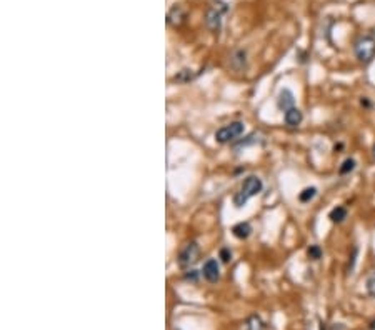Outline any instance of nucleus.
Here are the masks:
<instances>
[{
	"label": "nucleus",
	"mask_w": 375,
	"mask_h": 330,
	"mask_svg": "<svg viewBox=\"0 0 375 330\" xmlns=\"http://www.w3.org/2000/svg\"><path fill=\"white\" fill-rule=\"evenodd\" d=\"M262 190H264L262 178L257 177V175H248L245 180H243L240 190L234 195V205L237 207V209H242V207L245 205L252 197L259 195Z\"/></svg>",
	"instance_id": "f257e3e1"
},
{
	"label": "nucleus",
	"mask_w": 375,
	"mask_h": 330,
	"mask_svg": "<svg viewBox=\"0 0 375 330\" xmlns=\"http://www.w3.org/2000/svg\"><path fill=\"white\" fill-rule=\"evenodd\" d=\"M353 52L358 62L369 64L375 59V37L374 35H364L355 42L353 45Z\"/></svg>",
	"instance_id": "f03ea898"
},
{
	"label": "nucleus",
	"mask_w": 375,
	"mask_h": 330,
	"mask_svg": "<svg viewBox=\"0 0 375 330\" xmlns=\"http://www.w3.org/2000/svg\"><path fill=\"white\" fill-rule=\"evenodd\" d=\"M243 129H245L243 122L240 120L230 122V124L223 125V127H220L217 132H215V140H217L219 144H230V142H234L235 138L242 135Z\"/></svg>",
	"instance_id": "7ed1b4c3"
},
{
	"label": "nucleus",
	"mask_w": 375,
	"mask_h": 330,
	"mask_svg": "<svg viewBox=\"0 0 375 330\" xmlns=\"http://www.w3.org/2000/svg\"><path fill=\"white\" fill-rule=\"evenodd\" d=\"M199 257H200V247H199V243L197 242L187 243L180 250V254H178V265L182 268L192 267L199 260Z\"/></svg>",
	"instance_id": "20e7f679"
},
{
	"label": "nucleus",
	"mask_w": 375,
	"mask_h": 330,
	"mask_svg": "<svg viewBox=\"0 0 375 330\" xmlns=\"http://www.w3.org/2000/svg\"><path fill=\"white\" fill-rule=\"evenodd\" d=\"M202 275L207 282H210V284L217 282L220 279V265H219L217 260L215 259L205 260V264H203V267H202Z\"/></svg>",
	"instance_id": "39448f33"
},
{
	"label": "nucleus",
	"mask_w": 375,
	"mask_h": 330,
	"mask_svg": "<svg viewBox=\"0 0 375 330\" xmlns=\"http://www.w3.org/2000/svg\"><path fill=\"white\" fill-rule=\"evenodd\" d=\"M284 120H285V124H287L288 127H292V129L299 127V125L302 124V120H304L302 110L297 109V107L288 109L287 112H284Z\"/></svg>",
	"instance_id": "423d86ee"
},
{
	"label": "nucleus",
	"mask_w": 375,
	"mask_h": 330,
	"mask_svg": "<svg viewBox=\"0 0 375 330\" xmlns=\"http://www.w3.org/2000/svg\"><path fill=\"white\" fill-rule=\"evenodd\" d=\"M230 67L237 72L247 68V52L243 50V48H239V50H235L234 54L230 55Z\"/></svg>",
	"instance_id": "0eeeda50"
},
{
	"label": "nucleus",
	"mask_w": 375,
	"mask_h": 330,
	"mask_svg": "<svg viewBox=\"0 0 375 330\" xmlns=\"http://www.w3.org/2000/svg\"><path fill=\"white\" fill-rule=\"evenodd\" d=\"M277 105H279V109L282 110V112H287L288 109L295 107V97H293V93L288 90V88H284V90H280L279 93Z\"/></svg>",
	"instance_id": "6e6552de"
},
{
	"label": "nucleus",
	"mask_w": 375,
	"mask_h": 330,
	"mask_svg": "<svg viewBox=\"0 0 375 330\" xmlns=\"http://www.w3.org/2000/svg\"><path fill=\"white\" fill-rule=\"evenodd\" d=\"M205 23L212 32H217L219 34L220 27H222V12L217 10V9H210L209 12H207Z\"/></svg>",
	"instance_id": "1a4fd4ad"
},
{
	"label": "nucleus",
	"mask_w": 375,
	"mask_h": 330,
	"mask_svg": "<svg viewBox=\"0 0 375 330\" xmlns=\"http://www.w3.org/2000/svg\"><path fill=\"white\" fill-rule=\"evenodd\" d=\"M167 20H169V23L172 27H180L183 23V20H185V12H183V9L180 5H175V7L170 9Z\"/></svg>",
	"instance_id": "9d476101"
},
{
	"label": "nucleus",
	"mask_w": 375,
	"mask_h": 330,
	"mask_svg": "<svg viewBox=\"0 0 375 330\" xmlns=\"http://www.w3.org/2000/svg\"><path fill=\"white\" fill-rule=\"evenodd\" d=\"M232 234H234L235 237L240 239V240H245V239L250 237L252 225L248 222H239L237 225H234V229H232Z\"/></svg>",
	"instance_id": "9b49d317"
},
{
	"label": "nucleus",
	"mask_w": 375,
	"mask_h": 330,
	"mask_svg": "<svg viewBox=\"0 0 375 330\" xmlns=\"http://www.w3.org/2000/svg\"><path fill=\"white\" fill-rule=\"evenodd\" d=\"M245 330H268L260 315H250L245 322Z\"/></svg>",
	"instance_id": "f8f14e48"
},
{
	"label": "nucleus",
	"mask_w": 375,
	"mask_h": 330,
	"mask_svg": "<svg viewBox=\"0 0 375 330\" xmlns=\"http://www.w3.org/2000/svg\"><path fill=\"white\" fill-rule=\"evenodd\" d=\"M329 219L332 220L333 223H342L345 219H347V209L342 207V205L333 207V209L330 210V214H329Z\"/></svg>",
	"instance_id": "ddd939ff"
},
{
	"label": "nucleus",
	"mask_w": 375,
	"mask_h": 330,
	"mask_svg": "<svg viewBox=\"0 0 375 330\" xmlns=\"http://www.w3.org/2000/svg\"><path fill=\"white\" fill-rule=\"evenodd\" d=\"M317 195V189L315 187H307V189H304L302 192L299 194V200L302 202V203H307V202H310L313 197Z\"/></svg>",
	"instance_id": "4468645a"
},
{
	"label": "nucleus",
	"mask_w": 375,
	"mask_h": 330,
	"mask_svg": "<svg viewBox=\"0 0 375 330\" xmlns=\"http://www.w3.org/2000/svg\"><path fill=\"white\" fill-rule=\"evenodd\" d=\"M355 165H357V164H355V160H353V158H345V160L342 162L340 169H339L340 175H347V174H350L353 169H355Z\"/></svg>",
	"instance_id": "2eb2a0df"
},
{
	"label": "nucleus",
	"mask_w": 375,
	"mask_h": 330,
	"mask_svg": "<svg viewBox=\"0 0 375 330\" xmlns=\"http://www.w3.org/2000/svg\"><path fill=\"white\" fill-rule=\"evenodd\" d=\"M365 288H367V293H369L370 297H375V272L369 277V279H367Z\"/></svg>",
	"instance_id": "dca6fc26"
},
{
	"label": "nucleus",
	"mask_w": 375,
	"mask_h": 330,
	"mask_svg": "<svg viewBox=\"0 0 375 330\" xmlns=\"http://www.w3.org/2000/svg\"><path fill=\"white\" fill-rule=\"evenodd\" d=\"M307 254L312 260H319L322 257V248L319 245H310L309 247V250H307Z\"/></svg>",
	"instance_id": "f3484780"
},
{
	"label": "nucleus",
	"mask_w": 375,
	"mask_h": 330,
	"mask_svg": "<svg viewBox=\"0 0 375 330\" xmlns=\"http://www.w3.org/2000/svg\"><path fill=\"white\" fill-rule=\"evenodd\" d=\"M220 260H222L223 264H230L232 262V250L229 247H223L222 250H220Z\"/></svg>",
	"instance_id": "a211bd4d"
},
{
	"label": "nucleus",
	"mask_w": 375,
	"mask_h": 330,
	"mask_svg": "<svg viewBox=\"0 0 375 330\" xmlns=\"http://www.w3.org/2000/svg\"><path fill=\"white\" fill-rule=\"evenodd\" d=\"M185 280L187 282H197L199 280V272L197 270H187L185 272Z\"/></svg>",
	"instance_id": "6ab92c4d"
},
{
	"label": "nucleus",
	"mask_w": 375,
	"mask_h": 330,
	"mask_svg": "<svg viewBox=\"0 0 375 330\" xmlns=\"http://www.w3.org/2000/svg\"><path fill=\"white\" fill-rule=\"evenodd\" d=\"M332 330H345V327H344L342 324H335V325L332 327Z\"/></svg>",
	"instance_id": "aec40b11"
},
{
	"label": "nucleus",
	"mask_w": 375,
	"mask_h": 330,
	"mask_svg": "<svg viewBox=\"0 0 375 330\" xmlns=\"http://www.w3.org/2000/svg\"><path fill=\"white\" fill-rule=\"evenodd\" d=\"M369 329L370 330H375V319L372 320V322H370V325H369Z\"/></svg>",
	"instance_id": "412c9836"
},
{
	"label": "nucleus",
	"mask_w": 375,
	"mask_h": 330,
	"mask_svg": "<svg viewBox=\"0 0 375 330\" xmlns=\"http://www.w3.org/2000/svg\"><path fill=\"white\" fill-rule=\"evenodd\" d=\"M372 154H374V158H375V145H374V150H372Z\"/></svg>",
	"instance_id": "4be33fe9"
}]
</instances>
